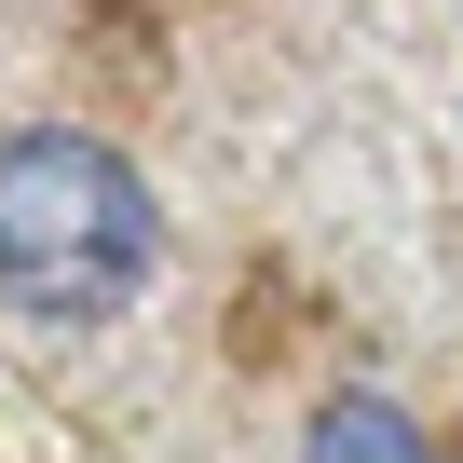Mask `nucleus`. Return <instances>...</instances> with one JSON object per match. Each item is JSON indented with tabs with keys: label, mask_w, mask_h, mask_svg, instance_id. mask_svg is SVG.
Instances as JSON below:
<instances>
[{
	"label": "nucleus",
	"mask_w": 463,
	"mask_h": 463,
	"mask_svg": "<svg viewBox=\"0 0 463 463\" xmlns=\"http://www.w3.org/2000/svg\"><path fill=\"white\" fill-rule=\"evenodd\" d=\"M164 273V204L150 177L82 137V123H14L0 137V300L28 327H109Z\"/></svg>",
	"instance_id": "1"
},
{
	"label": "nucleus",
	"mask_w": 463,
	"mask_h": 463,
	"mask_svg": "<svg viewBox=\"0 0 463 463\" xmlns=\"http://www.w3.org/2000/svg\"><path fill=\"white\" fill-rule=\"evenodd\" d=\"M300 463H436V436H422L395 395L354 382V395H327V409L300 422Z\"/></svg>",
	"instance_id": "2"
}]
</instances>
